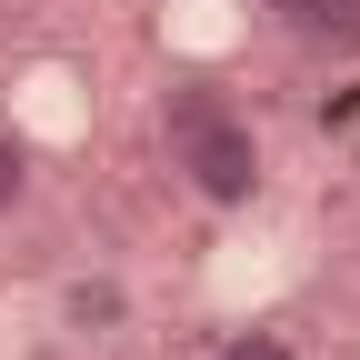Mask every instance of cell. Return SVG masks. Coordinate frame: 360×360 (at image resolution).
Masks as SVG:
<instances>
[{
	"label": "cell",
	"instance_id": "cell-1",
	"mask_svg": "<svg viewBox=\"0 0 360 360\" xmlns=\"http://www.w3.org/2000/svg\"><path fill=\"white\" fill-rule=\"evenodd\" d=\"M150 130H160V150H170V170H180V191H191L200 210H250L260 191H270V150H260V130H250V110H231L220 90H200V80H170L160 90V110H150Z\"/></svg>",
	"mask_w": 360,
	"mask_h": 360
},
{
	"label": "cell",
	"instance_id": "cell-4",
	"mask_svg": "<svg viewBox=\"0 0 360 360\" xmlns=\"http://www.w3.org/2000/svg\"><path fill=\"white\" fill-rule=\"evenodd\" d=\"M11 210H30V141L0 130V220H11Z\"/></svg>",
	"mask_w": 360,
	"mask_h": 360
},
{
	"label": "cell",
	"instance_id": "cell-3",
	"mask_svg": "<svg viewBox=\"0 0 360 360\" xmlns=\"http://www.w3.org/2000/svg\"><path fill=\"white\" fill-rule=\"evenodd\" d=\"M290 40H300L310 60H360V0H310Z\"/></svg>",
	"mask_w": 360,
	"mask_h": 360
},
{
	"label": "cell",
	"instance_id": "cell-2",
	"mask_svg": "<svg viewBox=\"0 0 360 360\" xmlns=\"http://www.w3.org/2000/svg\"><path fill=\"white\" fill-rule=\"evenodd\" d=\"M60 330H70V340L130 330V281H120V270H80V281H60Z\"/></svg>",
	"mask_w": 360,
	"mask_h": 360
},
{
	"label": "cell",
	"instance_id": "cell-6",
	"mask_svg": "<svg viewBox=\"0 0 360 360\" xmlns=\"http://www.w3.org/2000/svg\"><path fill=\"white\" fill-rule=\"evenodd\" d=\"M250 11H270V30H281V40H290V30H300V11H310V0H250Z\"/></svg>",
	"mask_w": 360,
	"mask_h": 360
},
{
	"label": "cell",
	"instance_id": "cell-5",
	"mask_svg": "<svg viewBox=\"0 0 360 360\" xmlns=\"http://www.w3.org/2000/svg\"><path fill=\"white\" fill-rule=\"evenodd\" d=\"M210 360H300V350H290V330H231Z\"/></svg>",
	"mask_w": 360,
	"mask_h": 360
}]
</instances>
